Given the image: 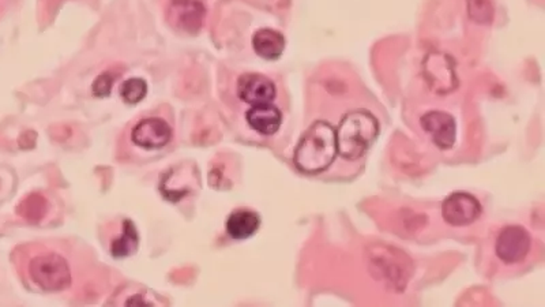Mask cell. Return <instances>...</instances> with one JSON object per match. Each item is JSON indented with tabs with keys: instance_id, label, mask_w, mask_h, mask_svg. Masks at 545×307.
<instances>
[{
	"instance_id": "7",
	"label": "cell",
	"mask_w": 545,
	"mask_h": 307,
	"mask_svg": "<svg viewBox=\"0 0 545 307\" xmlns=\"http://www.w3.org/2000/svg\"><path fill=\"white\" fill-rule=\"evenodd\" d=\"M421 126L425 133L430 134L433 143L442 151H448L456 143V120L449 113L431 111L421 118Z\"/></svg>"
},
{
	"instance_id": "8",
	"label": "cell",
	"mask_w": 545,
	"mask_h": 307,
	"mask_svg": "<svg viewBox=\"0 0 545 307\" xmlns=\"http://www.w3.org/2000/svg\"><path fill=\"white\" fill-rule=\"evenodd\" d=\"M205 14V7L200 0H172L168 12L173 27L188 33L201 29Z\"/></svg>"
},
{
	"instance_id": "6",
	"label": "cell",
	"mask_w": 545,
	"mask_h": 307,
	"mask_svg": "<svg viewBox=\"0 0 545 307\" xmlns=\"http://www.w3.org/2000/svg\"><path fill=\"white\" fill-rule=\"evenodd\" d=\"M482 203L467 193H454L442 205L444 221L453 227H465L475 223L482 216Z\"/></svg>"
},
{
	"instance_id": "2",
	"label": "cell",
	"mask_w": 545,
	"mask_h": 307,
	"mask_svg": "<svg viewBox=\"0 0 545 307\" xmlns=\"http://www.w3.org/2000/svg\"><path fill=\"white\" fill-rule=\"evenodd\" d=\"M378 134L379 123L373 113L366 110L346 113L335 130L338 154L350 162L360 159L376 143Z\"/></svg>"
},
{
	"instance_id": "14",
	"label": "cell",
	"mask_w": 545,
	"mask_h": 307,
	"mask_svg": "<svg viewBox=\"0 0 545 307\" xmlns=\"http://www.w3.org/2000/svg\"><path fill=\"white\" fill-rule=\"evenodd\" d=\"M147 95V84L142 79H130L120 87V97L128 104H138Z\"/></svg>"
},
{
	"instance_id": "9",
	"label": "cell",
	"mask_w": 545,
	"mask_h": 307,
	"mask_svg": "<svg viewBox=\"0 0 545 307\" xmlns=\"http://www.w3.org/2000/svg\"><path fill=\"white\" fill-rule=\"evenodd\" d=\"M276 85L260 74H244L237 81V96L250 105L268 104L276 97Z\"/></svg>"
},
{
	"instance_id": "12",
	"label": "cell",
	"mask_w": 545,
	"mask_h": 307,
	"mask_svg": "<svg viewBox=\"0 0 545 307\" xmlns=\"http://www.w3.org/2000/svg\"><path fill=\"white\" fill-rule=\"evenodd\" d=\"M255 53L266 61H276L285 50V38L277 30L260 29L252 37Z\"/></svg>"
},
{
	"instance_id": "11",
	"label": "cell",
	"mask_w": 545,
	"mask_h": 307,
	"mask_svg": "<svg viewBox=\"0 0 545 307\" xmlns=\"http://www.w3.org/2000/svg\"><path fill=\"white\" fill-rule=\"evenodd\" d=\"M260 226V218L255 212L249 209L235 211L227 220V232L236 241L252 238Z\"/></svg>"
},
{
	"instance_id": "10",
	"label": "cell",
	"mask_w": 545,
	"mask_h": 307,
	"mask_svg": "<svg viewBox=\"0 0 545 307\" xmlns=\"http://www.w3.org/2000/svg\"><path fill=\"white\" fill-rule=\"evenodd\" d=\"M245 120L250 128L257 133L262 136H273L280 130L283 115L277 107L268 103V104L252 105V108L245 113Z\"/></svg>"
},
{
	"instance_id": "15",
	"label": "cell",
	"mask_w": 545,
	"mask_h": 307,
	"mask_svg": "<svg viewBox=\"0 0 545 307\" xmlns=\"http://www.w3.org/2000/svg\"><path fill=\"white\" fill-rule=\"evenodd\" d=\"M113 79L111 74H102L95 82H93V95L97 97L110 96L111 89H112Z\"/></svg>"
},
{
	"instance_id": "1",
	"label": "cell",
	"mask_w": 545,
	"mask_h": 307,
	"mask_svg": "<svg viewBox=\"0 0 545 307\" xmlns=\"http://www.w3.org/2000/svg\"><path fill=\"white\" fill-rule=\"evenodd\" d=\"M335 129L325 120L312 123L301 137L294 151V164L303 174L324 172L337 157Z\"/></svg>"
},
{
	"instance_id": "4",
	"label": "cell",
	"mask_w": 545,
	"mask_h": 307,
	"mask_svg": "<svg viewBox=\"0 0 545 307\" xmlns=\"http://www.w3.org/2000/svg\"><path fill=\"white\" fill-rule=\"evenodd\" d=\"M532 241L524 227L510 226L500 231L495 245L498 258L505 264H518L531 252Z\"/></svg>"
},
{
	"instance_id": "13",
	"label": "cell",
	"mask_w": 545,
	"mask_h": 307,
	"mask_svg": "<svg viewBox=\"0 0 545 307\" xmlns=\"http://www.w3.org/2000/svg\"><path fill=\"white\" fill-rule=\"evenodd\" d=\"M139 246V236L133 221H123V231L118 239H113L111 245V254L116 258L128 257L134 254Z\"/></svg>"
},
{
	"instance_id": "3",
	"label": "cell",
	"mask_w": 545,
	"mask_h": 307,
	"mask_svg": "<svg viewBox=\"0 0 545 307\" xmlns=\"http://www.w3.org/2000/svg\"><path fill=\"white\" fill-rule=\"evenodd\" d=\"M29 275L38 287L49 293L66 290L71 285V272L66 260L55 253H46L33 258Z\"/></svg>"
},
{
	"instance_id": "5",
	"label": "cell",
	"mask_w": 545,
	"mask_h": 307,
	"mask_svg": "<svg viewBox=\"0 0 545 307\" xmlns=\"http://www.w3.org/2000/svg\"><path fill=\"white\" fill-rule=\"evenodd\" d=\"M173 131L169 123L161 118H146L139 120L131 131V141L134 145L145 151H159L164 148L172 139Z\"/></svg>"
}]
</instances>
